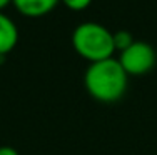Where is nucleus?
<instances>
[{
    "label": "nucleus",
    "mask_w": 157,
    "mask_h": 155,
    "mask_svg": "<svg viewBox=\"0 0 157 155\" xmlns=\"http://www.w3.org/2000/svg\"><path fill=\"white\" fill-rule=\"evenodd\" d=\"M10 3H12V0H0V12H2L7 5H10Z\"/></svg>",
    "instance_id": "nucleus-9"
},
{
    "label": "nucleus",
    "mask_w": 157,
    "mask_h": 155,
    "mask_svg": "<svg viewBox=\"0 0 157 155\" xmlns=\"http://www.w3.org/2000/svg\"><path fill=\"white\" fill-rule=\"evenodd\" d=\"M18 42L17 25L3 12H0V57H5L15 49Z\"/></svg>",
    "instance_id": "nucleus-5"
},
{
    "label": "nucleus",
    "mask_w": 157,
    "mask_h": 155,
    "mask_svg": "<svg viewBox=\"0 0 157 155\" xmlns=\"http://www.w3.org/2000/svg\"><path fill=\"white\" fill-rule=\"evenodd\" d=\"M72 47L82 58L90 64L105 60L115 52L114 34L97 22H84L72 32Z\"/></svg>",
    "instance_id": "nucleus-2"
},
{
    "label": "nucleus",
    "mask_w": 157,
    "mask_h": 155,
    "mask_svg": "<svg viewBox=\"0 0 157 155\" xmlns=\"http://www.w3.org/2000/svg\"><path fill=\"white\" fill-rule=\"evenodd\" d=\"M59 2L60 0H12L17 12L30 18L44 17L47 13H50L59 5Z\"/></svg>",
    "instance_id": "nucleus-4"
},
{
    "label": "nucleus",
    "mask_w": 157,
    "mask_h": 155,
    "mask_svg": "<svg viewBox=\"0 0 157 155\" xmlns=\"http://www.w3.org/2000/svg\"><path fill=\"white\" fill-rule=\"evenodd\" d=\"M129 75L122 68L117 58L110 57L105 60L92 62L84 77L85 90L92 98L102 103L117 102L124 97L127 90Z\"/></svg>",
    "instance_id": "nucleus-1"
},
{
    "label": "nucleus",
    "mask_w": 157,
    "mask_h": 155,
    "mask_svg": "<svg viewBox=\"0 0 157 155\" xmlns=\"http://www.w3.org/2000/svg\"><path fill=\"white\" fill-rule=\"evenodd\" d=\"M132 42H134L132 34L127 32V30H119L114 34V47H115V50H119V52L125 50Z\"/></svg>",
    "instance_id": "nucleus-6"
},
{
    "label": "nucleus",
    "mask_w": 157,
    "mask_h": 155,
    "mask_svg": "<svg viewBox=\"0 0 157 155\" xmlns=\"http://www.w3.org/2000/svg\"><path fill=\"white\" fill-rule=\"evenodd\" d=\"M121 62L122 68L125 70L127 75H145L149 73L155 65L157 54L154 47L147 42H140V40H134L125 50L121 52V57L117 58Z\"/></svg>",
    "instance_id": "nucleus-3"
},
{
    "label": "nucleus",
    "mask_w": 157,
    "mask_h": 155,
    "mask_svg": "<svg viewBox=\"0 0 157 155\" xmlns=\"http://www.w3.org/2000/svg\"><path fill=\"white\" fill-rule=\"evenodd\" d=\"M0 155H18V152L10 145H2L0 147Z\"/></svg>",
    "instance_id": "nucleus-8"
},
{
    "label": "nucleus",
    "mask_w": 157,
    "mask_h": 155,
    "mask_svg": "<svg viewBox=\"0 0 157 155\" xmlns=\"http://www.w3.org/2000/svg\"><path fill=\"white\" fill-rule=\"evenodd\" d=\"M67 9L74 10V12H80V10H85L89 5L92 3V0H60Z\"/></svg>",
    "instance_id": "nucleus-7"
}]
</instances>
